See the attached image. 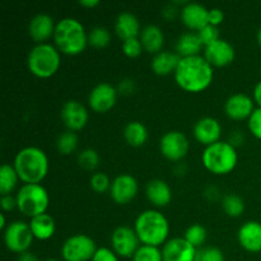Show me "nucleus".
Masks as SVG:
<instances>
[{"label":"nucleus","mask_w":261,"mask_h":261,"mask_svg":"<svg viewBox=\"0 0 261 261\" xmlns=\"http://www.w3.org/2000/svg\"><path fill=\"white\" fill-rule=\"evenodd\" d=\"M91 261H119L117 260V255L115 254L114 250L109 249V247H99L97 249L96 254L92 257Z\"/></svg>","instance_id":"obj_41"},{"label":"nucleus","mask_w":261,"mask_h":261,"mask_svg":"<svg viewBox=\"0 0 261 261\" xmlns=\"http://www.w3.org/2000/svg\"><path fill=\"white\" fill-rule=\"evenodd\" d=\"M203 46L198 32H184L176 42V51L181 58H188L199 55Z\"/></svg>","instance_id":"obj_27"},{"label":"nucleus","mask_w":261,"mask_h":261,"mask_svg":"<svg viewBox=\"0 0 261 261\" xmlns=\"http://www.w3.org/2000/svg\"><path fill=\"white\" fill-rule=\"evenodd\" d=\"M195 261H224V254L218 247H204L198 251Z\"/></svg>","instance_id":"obj_37"},{"label":"nucleus","mask_w":261,"mask_h":261,"mask_svg":"<svg viewBox=\"0 0 261 261\" xmlns=\"http://www.w3.org/2000/svg\"><path fill=\"white\" fill-rule=\"evenodd\" d=\"M15 199L18 211L31 219L46 213L50 203L47 190L41 184H24L18 190Z\"/></svg>","instance_id":"obj_7"},{"label":"nucleus","mask_w":261,"mask_h":261,"mask_svg":"<svg viewBox=\"0 0 261 261\" xmlns=\"http://www.w3.org/2000/svg\"><path fill=\"white\" fill-rule=\"evenodd\" d=\"M7 221H5V216L4 214H0V229H3L4 231L5 228H7Z\"/></svg>","instance_id":"obj_50"},{"label":"nucleus","mask_w":261,"mask_h":261,"mask_svg":"<svg viewBox=\"0 0 261 261\" xmlns=\"http://www.w3.org/2000/svg\"><path fill=\"white\" fill-rule=\"evenodd\" d=\"M178 10H181V9H178L177 4H176L175 2H172V3H170V4L166 5L165 8H163L162 15L166 18V19L170 20V19H172V18H175L176 15H177Z\"/></svg>","instance_id":"obj_45"},{"label":"nucleus","mask_w":261,"mask_h":261,"mask_svg":"<svg viewBox=\"0 0 261 261\" xmlns=\"http://www.w3.org/2000/svg\"><path fill=\"white\" fill-rule=\"evenodd\" d=\"M111 41V32L106 27L96 25L88 33V43L94 47H105Z\"/></svg>","instance_id":"obj_32"},{"label":"nucleus","mask_w":261,"mask_h":261,"mask_svg":"<svg viewBox=\"0 0 261 261\" xmlns=\"http://www.w3.org/2000/svg\"><path fill=\"white\" fill-rule=\"evenodd\" d=\"M209 9L200 3L188 2L180 10V17L184 24L193 31H200L209 24Z\"/></svg>","instance_id":"obj_17"},{"label":"nucleus","mask_w":261,"mask_h":261,"mask_svg":"<svg viewBox=\"0 0 261 261\" xmlns=\"http://www.w3.org/2000/svg\"><path fill=\"white\" fill-rule=\"evenodd\" d=\"M254 102L257 106L261 107V81L255 86L254 88Z\"/></svg>","instance_id":"obj_47"},{"label":"nucleus","mask_w":261,"mask_h":261,"mask_svg":"<svg viewBox=\"0 0 261 261\" xmlns=\"http://www.w3.org/2000/svg\"><path fill=\"white\" fill-rule=\"evenodd\" d=\"M249 129L252 135L261 140V107L254 110L252 115L249 119Z\"/></svg>","instance_id":"obj_40"},{"label":"nucleus","mask_w":261,"mask_h":261,"mask_svg":"<svg viewBox=\"0 0 261 261\" xmlns=\"http://www.w3.org/2000/svg\"><path fill=\"white\" fill-rule=\"evenodd\" d=\"M60 51L51 43H37L30 51L27 65L31 73L38 78H50L60 66Z\"/></svg>","instance_id":"obj_6"},{"label":"nucleus","mask_w":261,"mask_h":261,"mask_svg":"<svg viewBox=\"0 0 261 261\" xmlns=\"http://www.w3.org/2000/svg\"><path fill=\"white\" fill-rule=\"evenodd\" d=\"M45 261H59V260H56V259H47V260H45Z\"/></svg>","instance_id":"obj_52"},{"label":"nucleus","mask_w":261,"mask_h":261,"mask_svg":"<svg viewBox=\"0 0 261 261\" xmlns=\"http://www.w3.org/2000/svg\"><path fill=\"white\" fill-rule=\"evenodd\" d=\"M134 229L140 244L158 247L167 242L170 224L167 218L155 209H147L137 217Z\"/></svg>","instance_id":"obj_2"},{"label":"nucleus","mask_w":261,"mask_h":261,"mask_svg":"<svg viewBox=\"0 0 261 261\" xmlns=\"http://www.w3.org/2000/svg\"><path fill=\"white\" fill-rule=\"evenodd\" d=\"M223 19H224L223 10L219 9V8H212V9H209V15H208L209 24L218 27V25L223 22Z\"/></svg>","instance_id":"obj_42"},{"label":"nucleus","mask_w":261,"mask_h":261,"mask_svg":"<svg viewBox=\"0 0 261 261\" xmlns=\"http://www.w3.org/2000/svg\"><path fill=\"white\" fill-rule=\"evenodd\" d=\"M17 261H38V259L35 254H32L30 251H25L23 254L18 255Z\"/></svg>","instance_id":"obj_46"},{"label":"nucleus","mask_w":261,"mask_h":261,"mask_svg":"<svg viewBox=\"0 0 261 261\" xmlns=\"http://www.w3.org/2000/svg\"><path fill=\"white\" fill-rule=\"evenodd\" d=\"M198 250L184 237L171 239L163 245V261H195Z\"/></svg>","instance_id":"obj_15"},{"label":"nucleus","mask_w":261,"mask_h":261,"mask_svg":"<svg viewBox=\"0 0 261 261\" xmlns=\"http://www.w3.org/2000/svg\"><path fill=\"white\" fill-rule=\"evenodd\" d=\"M97 251L96 244L87 234H74L61 246V256L65 261H89Z\"/></svg>","instance_id":"obj_8"},{"label":"nucleus","mask_w":261,"mask_h":261,"mask_svg":"<svg viewBox=\"0 0 261 261\" xmlns=\"http://www.w3.org/2000/svg\"><path fill=\"white\" fill-rule=\"evenodd\" d=\"M76 145H78V137L74 132L68 130L59 135L58 140H56V148H58L59 153L64 155H68L75 150Z\"/></svg>","instance_id":"obj_31"},{"label":"nucleus","mask_w":261,"mask_h":261,"mask_svg":"<svg viewBox=\"0 0 261 261\" xmlns=\"http://www.w3.org/2000/svg\"><path fill=\"white\" fill-rule=\"evenodd\" d=\"M138 190H139V186L135 177H133L129 173H121L116 176L111 182L110 195L115 203L124 205V204L130 203L137 196Z\"/></svg>","instance_id":"obj_13"},{"label":"nucleus","mask_w":261,"mask_h":261,"mask_svg":"<svg viewBox=\"0 0 261 261\" xmlns=\"http://www.w3.org/2000/svg\"><path fill=\"white\" fill-rule=\"evenodd\" d=\"M18 180H19V176H18L14 166L4 163L0 168V194L2 196L10 195V193L17 186Z\"/></svg>","instance_id":"obj_29"},{"label":"nucleus","mask_w":261,"mask_h":261,"mask_svg":"<svg viewBox=\"0 0 261 261\" xmlns=\"http://www.w3.org/2000/svg\"><path fill=\"white\" fill-rule=\"evenodd\" d=\"M79 4L86 8H94L97 5H99V0H81Z\"/></svg>","instance_id":"obj_49"},{"label":"nucleus","mask_w":261,"mask_h":261,"mask_svg":"<svg viewBox=\"0 0 261 261\" xmlns=\"http://www.w3.org/2000/svg\"><path fill=\"white\" fill-rule=\"evenodd\" d=\"M139 40L142 42L143 48L150 54H158L162 51L165 45V35L157 24H148L142 30L139 35Z\"/></svg>","instance_id":"obj_24"},{"label":"nucleus","mask_w":261,"mask_h":261,"mask_svg":"<svg viewBox=\"0 0 261 261\" xmlns=\"http://www.w3.org/2000/svg\"><path fill=\"white\" fill-rule=\"evenodd\" d=\"M143 48L142 42H140L139 37L129 38V40L122 41V53L129 58H137L142 54Z\"/></svg>","instance_id":"obj_39"},{"label":"nucleus","mask_w":261,"mask_h":261,"mask_svg":"<svg viewBox=\"0 0 261 261\" xmlns=\"http://www.w3.org/2000/svg\"><path fill=\"white\" fill-rule=\"evenodd\" d=\"M139 237L134 228L120 226L111 234V245L115 254L122 257H133L140 247Z\"/></svg>","instance_id":"obj_10"},{"label":"nucleus","mask_w":261,"mask_h":261,"mask_svg":"<svg viewBox=\"0 0 261 261\" xmlns=\"http://www.w3.org/2000/svg\"><path fill=\"white\" fill-rule=\"evenodd\" d=\"M180 60L181 56L177 53L161 51L153 56L150 66L157 75H168L171 73H175Z\"/></svg>","instance_id":"obj_25"},{"label":"nucleus","mask_w":261,"mask_h":261,"mask_svg":"<svg viewBox=\"0 0 261 261\" xmlns=\"http://www.w3.org/2000/svg\"><path fill=\"white\" fill-rule=\"evenodd\" d=\"M204 167L214 175H226L234 170L237 165L236 148L229 142H219L208 145L201 155Z\"/></svg>","instance_id":"obj_5"},{"label":"nucleus","mask_w":261,"mask_h":261,"mask_svg":"<svg viewBox=\"0 0 261 261\" xmlns=\"http://www.w3.org/2000/svg\"><path fill=\"white\" fill-rule=\"evenodd\" d=\"M160 149L167 160L177 162L188 154L189 140L184 133L178 130H171L161 138Z\"/></svg>","instance_id":"obj_11"},{"label":"nucleus","mask_w":261,"mask_h":261,"mask_svg":"<svg viewBox=\"0 0 261 261\" xmlns=\"http://www.w3.org/2000/svg\"><path fill=\"white\" fill-rule=\"evenodd\" d=\"M0 205H2L3 211L10 212L17 206V199L12 195H4L0 199Z\"/></svg>","instance_id":"obj_44"},{"label":"nucleus","mask_w":261,"mask_h":261,"mask_svg":"<svg viewBox=\"0 0 261 261\" xmlns=\"http://www.w3.org/2000/svg\"><path fill=\"white\" fill-rule=\"evenodd\" d=\"M61 120L64 125L71 132L82 130L88 122V111L82 102L76 99H69L61 107Z\"/></svg>","instance_id":"obj_14"},{"label":"nucleus","mask_w":261,"mask_h":261,"mask_svg":"<svg viewBox=\"0 0 261 261\" xmlns=\"http://www.w3.org/2000/svg\"><path fill=\"white\" fill-rule=\"evenodd\" d=\"M133 261H163L162 250L154 246L142 245L133 256Z\"/></svg>","instance_id":"obj_34"},{"label":"nucleus","mask_w":261,"mask_h":261,"mask_svg":"<svg viewBox=\"0 0 261 261\" xmlns=\"http://www.w3.org/2000/svg\"><path fill=\"white\" fill-rule=\"evenodd\" d=\"M254 110V99L244 93L232 94L224 103V111L232 120L250 119Z\"/></svg>","instance_id":"obj_19"},{"label":"nucleus","mask_w":261,"mask_h":261,"mask_svg":"<svg viewBox=\"0 0 261 261\" xmlns=\"http://www.w3.org/2000/svg\"><path fill=\"white\" fill-rule=\"evenodd\" d=\"M54 41L56 48L66 55H78L88 45V35L75 18H63L56 23Z\"/></svg>","instance_id":"obj_4"},{"label":"nucleus","mask_w":261,"mask_h":261,"mask_svg":"<svg viewBox=\"0 0 261 261\" xmlns=\"http://www.w3.org/2000/svg\"><path fill=\"white\" fill-rule=\"evenodd\" d=\"M221 133L222 126L219 121L211 116L201 117L194 125V137L199 143H201L205 147L219 142Z\"/></svg>","instance_id":"obj_18"},{"label":"nucleus","mask_w":261,"mask_h":261,"mask_svg":"<svg viewBox=\"0 0 261 261\" xmlns=\"http://www.w3.org/2000/svg\"><path fill=\"white\" fill-rule=\"evenodd\" d=\"M78 163L81 167L86 168V170H94L99 163L98 152L92 148L83 149L78 154Z\"/></svg>","instance_id":"obj_35"},{"label":"nucleus","mask_w":261,"mask_h":261,"mask_svg":"<svg viewBox=\"0 0 261 261\" xmlns=\"http://www.w3.org/2000/svg\"><path fill=\"white\" fill-rule=\"evenodd\" d=\"M234 47L226 40H217L216 42L204 47V58L212 66H226L234 60Z\"/></svg>","instance_id":"obj_16"},{"label":"nucleus","mask_w":261,"mask_h":261,"mask_svg":"<svg viewBox=\"0 0 261 261\" xmlns=\"http://www.w3.org/2000/svg\"><path fill=\"white\" fill-rule=\"evenodd\" d=\"M145 194H147L148 200L158 208L168 205L172 200V190L170 185L161 178H153L148 181Z\"/></svg>","instance_id":"obj_22"},{"label":"nucleus","mask_w":261,"mask_h":261,"mask_svg":"<svg viewBox=\"0 0 261 261\" xmlns=\"http://www.w3.org/2000/svg\"><path fill=\"white\" fill-rule=\"evenodd\" d=\"M184 239L193 245L194 247H200L201 245L205 242L206 240V229L204 228L201 224H191L188 229H186Z\"/></svg>","instance_id":"obj_33"},{"label":"nucleus","mask_w":261,"mask_h":261,"mask_svg":"<svg viewBox=\"0 0 261 261\" xmlns=\"http://www.w3.org/2000/svg\"><path fill=\"white\" fill-rule=\"evenodd\" d=\"M124 138L132 147H142L148 139V130L143 122L130 121L124 129Z\"/></svg>","instance_id":"obj_28"},{"label":"nucleus","mask_w":261,"mask_h":261,"mask_svg":"<svg viewBox=\"0 0 261 261\" xmlns=\"http://www.w3.org/2000/svg\"><path fill=\"white\" fill-rule=\"evenodd\" d=\"M241 142H242V134L240 132H234L233 133V135H232V138H231V144L233 145V147H236L237 144H241Z\"/></svg>","instance_id":"obj_48"},{"label":"nucleus","mask_w":261,"mask_h":261,"mask_svg":"<svg viewBox=\"0 0 261 261\" xmlns=\"http://www.w3.org/2000/svg\"><path fill=\"white\" fill-rule=\"evenodd\" d=\"M89 182H91L92 190L96 191V193L98 194L106 193V191L110 190V188H111V181H110L109 176L103 172L93 173Z\"/></svg>","instance_id":"obj_36"},{"label":"nucleus","mask_w":261,"mask_h":261,"mask_svg":"<svg viewBox=\"0 0 261 261\" xmlns=\"http://www.w3.org/2000/svg\"><path fill=\"white\" fill-rule=\"evenodd\" d=\"M33 233L30 223L23 221H14L8 224L4 229V242L8 250L15 254H23L28 251L33 242Z\"/></svg>","instance_id":"obj_9"},{"label":"nucleus","mask_w":261,"mask_h":261,"mask_svg":"<svg viewBox=\"0 0 261 261\" xmlns=\"http://www.w3.org/2000/svg\"><path fill=\"white\" fill-rule=\"evenodd\" d=\"M222 208L229 217L237 218L245 212V201L237 194H227L222 200Z\"/></svg>","instance_id":"obj_30"},{"label":"nucleus","mask_w":261,"mask_h":261,"mask_svg":"<svg viewBox=\"0 0 261 261\" xmlns=\"http://www.w3.org/2000/svg\"><path fill=\"white\" fill-rule=\"evenodd\" d=\"M240 245L249 252L261 251V223L256 221H249L242 224L237 233Z\"/></svg>","instance_id":"obj_21"},{"label":"nucleus","mask_w":261,"mask_h":261,"mask_svg":"<svg viewBox=\"0 0 261 261\" xmlns=\"http://www.w3.org/2000/svg\"><path fill=\"white\" fill-rule=\"evenodd\" d=\"M115 32L122 41L139 37L142 28L137 15L130 12H121L115 22Z\"/></svg>","instance_id":"obj_23"},{"label":"nucleus","mask_w":261,"mask_h":261,"mask_svg":"<svg viewBox=\"0 0 261 261\" xmlns=\"http://www.w3.org/2000/svg\"><path fill=\"white\" fill-rule=\"evenodd\" d=\"M213 66L201 55L181 58L175 71V79L178 86L186 92L204 91L213 81Z\"/></svg>","instance_id":"obj_1"},{"label":"nucleus","mask_w":261,"mask_h":261,"mask_svg":"<svg viewBox=\"0 0 261 261\" xmlns=\"http://www.w3.org/2000/svg\"><path fill=\"white\" fill-rule=\"evenodd\" d=\"M55 27L56 24L54 23L51 15L46 14V13H38L30 20L28 33H30L31 38L37 43H45V41L48 40L51 36L54 37Z\"/></svg>","instance_id":"obj_20"},{"label":"nucleus","mask_w":261,"mask_h":261,"mask_svg":"<svg viewBox=\"0 0 261 261\" xmlns=\"http://www.w3.org/2000/svg\"><path fill=\"white\" fill-rule=\"evenodd\" d=\"M117 101V89L112 84L102 82L98 83L88 96V105L94 112L105 114L115 106Z\"/></svg>","instance_id":"obj_12"},{"label":"nucleus","mask_w":261,"mask_h":261,"mask_svg":"<svg viewBox=\"0 0 261 261\" xmlns=\"http://www.w3.org/2000/svg\"><path fill=\"white\" fill-rule=\"evenodd\" d=\"M257 42H259V45L261 46V28L259 30V32H257Z\"/></svg>","instance_id":"obj_51"},{"label":"nucleus","mask_w":261,"mask_h":261,"mask_svg":"<svg viewBox=\"0 0 261 261\" xmlns=\"http://www.w3.org/2000/svg\"><path fill=\"white\" fill-rule=\"evenodd\" d=\"M198 35H199V38H200V41L203 42L204 47L211 45V43L216 42L217 40H219L218 27L212 24H206L205 27H203L200 31H198Z\"/></svg>","instance_id":"obj_38"},{"label":"nucleus","mask_w":261,"mask_h":261,"mask_svg":"<svg viewBox=\"0 0 261 261\" xmlns=\"http://www.w3.org/2000/svg\"><path fill=\"white\" fill-rule=\"evenodd\" d=\"M14 166L19 180L24 184H40L48 171L46 153L37 147H25L14 157Z\"/></svg>","instance_id":"obj_3"},{"label":"nucleus","mask_w":261,"mask_h":261,"mask_svg":"<svg viewBox=\"0 0 261 261\" xmlns=\"http://www.w3.org/2000/svg\"><path fill=\"white\" fill-rule=\"evenodd\" d=\"M134 89H135V83L134 81L130 78L122 79V81L119 83V87H117V92H120L121 94H125V96L132 94L133 92H134Z\"/></svg>","instance_id":"obj_43"},{"label":"nucleus","mask_w":261,"mask_h":261,"mask_svg":"<svg viewBox=\"0 0 261 261\" xmlns=\"http://www.w3.org/2000/svg\"><path fill=\"white\" fill-rule=\"evenodd\" d=\"M30 227L33 237L41 240V241H46V240L51 239L55 233V221L47 213L40 214V216L31 219Z\"/></svg>","instance_id":"obj_26"}]
</instances>
